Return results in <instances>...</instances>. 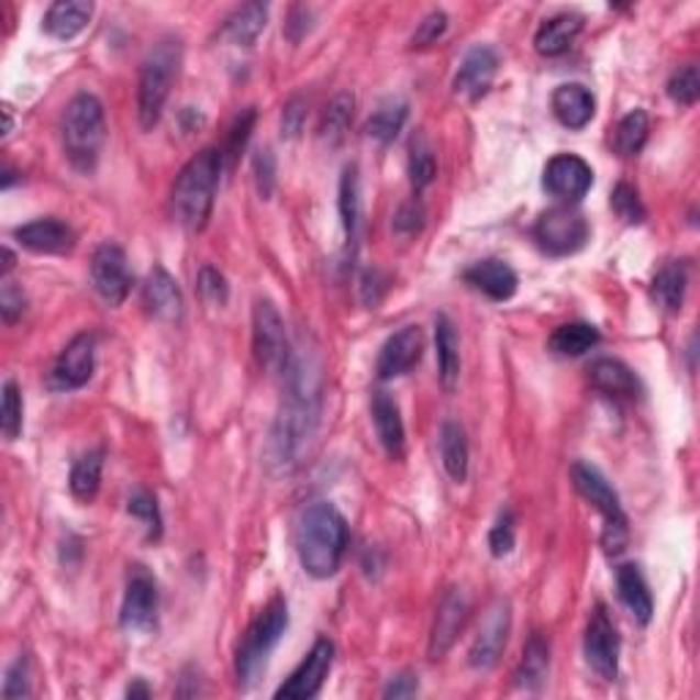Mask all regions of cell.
Here are the masks:
<instances>
[{"label":"cell","mask_w":700,"mask_h":700,"mask_svg":"<svg viewBox=\"0 0 700 700\" xmlns=\"http://www.w3.org/2000/svg\"><path fill=\"white\" fill-rule=\"evenodd\" d=\"M285 397L268 441V463L279 474L301 466L307 449L321 424L323 408V367L321 356L304 337L290 345L288 364L282 369Z\"/></svg>","instance_id":"1"},{"label":"cell","mask_w":700,"mask_h":700,"mask_svg":"<svg viewBox=\"0 0 700 700\" xmlns=\"http://www.w3.org/2000/svg\"><path fill=\"white\" fill-rule=\"evenodd\" d=\"M348 551V520L337 507L318 501L296 520V556L310 578L326 580L337 575Z\"/></svg>","instance_id":"2"},{"label":"cell","mask_w":700,"mask_h":700,"mask_svg":"<svg viewBox=\"0 0 700 700\" xmlns=\"http://www.w3.org/2000/svg\"><path fill=\"white\" fill-rule=\"evenodd\" d=\"M222 167H225V159H222V151L216 148H203L184 165L170 195L173 220L178 225L192 233L203 231L209 225L216 189H220Z\"/></svg>","instance_id":"3"},{"label":"cell","mask_w":700,"mask_h":700,"mask_svg":"<svg viewBox=\"0 0 700 700\" xmlns=\"http://www.w3.org/2000/svg\"><path fill=\"white\" fill-rule=\"evenodd\" d=\"M60 134H64V151L71 167L80 173H91L97 167L99 154H102L104 140H108L102 102L93 93H77L66 104Z\"/></svg>","instance_id":"4"},{"label":"cell","mask_w":700,"mask_h":700,"mask_svg":"<svg viewBox=\"0 0 700 700\" xmlns=\"http://www.w3.org/2000/svg\"><path fill=\"white\" fill-rule=\"evenodd\" d=\"M181 42L165 38L143 60L137 82V121L143 132H151L159 123L162 113H165L167 97H170V88L178 75V66H181Z\"/></svg>","instance_id":"5"},{"label":"cell","mask_w":700,"mask_h":700,"mask_svg":"<svg viewBox=\"0 0 700 700\" xmlns=\"http://www.w3.org/2000/svg\"><path fill=\"white\" fill-rule=\"evenodd\" d=\"M288 602H285V597H274L260 610V615L252 621L244 641H241L238 654H235V676H238L241 687H252L260 679V674L268 665V657H271V652L282 641L285 630H288Z\"/></svg>","instance_id":"6"},{"label":"cell","mask_w":700,"mask_h":700,"mask_svg":"<svg viewBox=\"0 0 700 700\" xmlns=\"http://www.w3.org/2000/svg\"><path fill=\"white\" fill-rule=\"evenodd\" d=\"M573 481L575 490L602 514L604 520V531H602V547L610 553V556H619L626 547V536H630V529H626V514L621 509L619 492L613 490L608 479L602 476V470H597L588 463H575L573 466Z\"/></svg>","instance_id":"7"},{"label":"cell","mask_w":700,"mask_h":700,"mask_svg":"<svg viewBox=\"0 0 700 700\" xmlns=\"http://www.w3.org/2000/svg\"><path fill=\"white\" fill-rule=\"evenodd\" d=\"M588 238H591L588 220L573 205H556L545 211L534 225V241L542 252L553 257L575 255L584 249Z\"/></svg>","instance_id":"8"},{"label":"cell","mask_w":700,"mask_h":700,"mask_svg":"<svg viewBox=\"0 0 700 700\" xmlns=\"http://www.w3.org/2000/svg\"><path fill=\"white\" fill-rule=\"evenodd\" d=\"M252 348L266 373H282L290 356V340L285 321L271 301H257L252 312Z\"/></svg>","instance_id":"9"},{"label":"cell","mask_w":700,"mask_h":700,"mask_svg":"<svg viewBox=\"0 0 700 700\" xmlns=\"http://www.w3.org/2000/svg\"><path fill=\"white\" fill-rule=\"evenodd\" d=\"M509 630H512V604H509V599L498 597L481 615L479 630H476L474 643H470V668L490 670L507 648Z\"/></svg>","instance_id":"10"},{"label":"cell","mask_w":700,"mask_h":700,"mask_svg":"<svg viewBox=\"0 0 700 700\" xmlns=\"http://www.w3.org/2000/svg\"><path fill=\"white\" fill-rule=\"evenodd\" d=\"M586 663L599 679L615 681L619 679V654H621V637L615 632V624L610 621L604 604H597L588 619L586 641H584Z\"/></svg>","instance_id":"11"},{"label":"cell","mask_w":700,"mask_h":700,"mask_svg":"<svg viewBox=\"0 0 700 700\" xmlns=\"http://www.w3.org/2000/svg\"><path fill=\"white\" fill-rule=\"evenodd\" d=\"M542 187L562 203H580L588 195V189L593 187V170L584 156L558 154L545 165Z\"/></svg>","instance_id":"12"},{"label":"cell","mask_w":700,"mask_h":700,"mask_svg":"<svg viewBox=\"0 0 700 700\" xmlns=\"http://www.w3.org/2000/svg\"><path fill=\"white\" fill-rule=\"evenodd\" d=\"M91 282L93 290L108 301L110 307H118L126 301L132 290V274H129L126 252L113 241H104L91 257Z\"/></svg>","instance_id":"13"},{"label":"cell","mask_w":700,"mask_h":700,"mask_svg":"<svg viewBox=\"0 0 700 700\" xmlns=\"http://www.w3.org/2000/svg\"><path fill=\"white\" fill-rule=\"evenodd\" d=\"M334 665V643L329 637H318L312 652L307 654L304 663L293 670L288 681L274 692L277 700H310L321 692L323 681L329 679Z\"/></svg>","instance_id":"14"},{"label":"cell","mask_w":700,"mask_h":700,"mask_svg":"<svg viewBox=\"0 0 700 700\" xmlns=\"http://www.w3.org/2000/svg\"><path fill=\"white\" fill-rule=\"evenodd\" d=\"M156 613H159L156 580L143 567H134L123 593L121 626L126 632H151L156 626Z\"/></svg>","instance_id":"15"},{"label":"cell","mask_w":700,"mask_h":700,"mask_svg":"<svg viewBox=\"0 0 700 700\" xmlns=\"http://www.w3.org/2000/svg\"><path fill=\"white\" fill-rule=\"evenodd\" d=\"M468 613H470V599L466 588L455 586L441 597L438 610H435L433 632H430V646H427L430 659H444L446 654H449V648L455 646L463 626H466Z\"/></svg>","instance_id":"16"},{"label":"cell","mask_w":700,"mask_h":700,"mask_svg":"<svg viewBox=\"0 0 700 700\" xmlns=\"http://www.w3.org/2000/svg\"><path fill=\"white\" fill-rule=\"evenodd\" d=\"M97 367V337L93 334H77L53 367V386L64 391L82 389L93 378Z\"/></svg>","instance_id":"17"},{"label":"cell","mask_w":700,"mask_h":700,"mask_svg":"<svg viewBox=\"0 0 700 700\" xmlns=\"http://www.w3.org/2000/svg\"><path fill=\"white\" fill-rule=\"evenodd\" d=\"M496 75H498V53L492 47H487V44H476V47L468 49L466 58H463L452 88H455V93L460 99L479 102V99L492 88Z\"/></svg>","instance_id":"18"},{"label":"cell","mask_w":700,"mask_h":700,"mask_svg":"<svg viewBox=\"0 0 700 700\" xmlns=\"http://www.w3.org/2000/svg\"><path fill=\"white\" fill-rule=\"evenodd\" d=\"M424 351V337L419 326H405L397 334H391L378 353L375 373L380 380H395L400 375H408L419 364Z\"/></svg>","instance_id":"19"},{"label":"cell","mask_w":700,"mask_h":700,"mask_svg":"<svg viewBox=\"0 0 700 700\" xmlns=\"http://www.w3.org/2000/svg\"><path fill=\"white\" fill-rule=\"evenodd\" d=\"M14 238L36 255H69L77 246V233L55 216H44V220L16 227Z\"/></svg>","instance_id":"20"},{"label":"cell","mask_w":700,"mask_h":700,"mask_svg":"<svg viewBox=\"0 0 700 700\" xmlns=\"http://www.w3.org/2000/svg\"><path fill=\"white\" fill-rule=\"evenodd\" d=\"M143 304L145 310H148V315L156 318V321L181 323L184 296L167 268L156 266L154 271L148 274V279H145L143 285Z\"/></svg>","instance_id":"21"},{"label":"cell","mask_w":700,"mask_h":700,"mask_svg":"<svg viewBox=\"0 0 700 700\" xmlns=\"http://www.w3.org/2000/svg\"><path fill=\"white\" fill-rule=\"evenodd\" d=\"M463 279L474 290L485 293L490 301H509L518 293V274L512 271V266L496 257H487V260L474 263Z\"/></svg>","instance_id":"22"},{"label":"cell","mask_w":700,"mask_h":700,"mask_svg":"<svg viewBox=\"0 0 700 700\" xmlns=\"http://www.w3.org/2000/svg\"><path fill=\"white\" fill-rule=\"evenodd\" d=\"M553 115L558 118V123L567 129H586L588 123L593 121V113H597V99L580 82H564L553 91Z\"/></svg>","instance_id":"23"},{"label":"cell","mask_w":700,"mask_h":700,"mask_svg":"<svg viewBox=\"0 0 700 700\" xmlns=\"http://www.w3.org/2000/svg\"><path fill=\"white\" fill-rule=\"evenodd\" d=\"M373 422L386 455L389 457L405 455V424H402L400 405H397V400L389 395V391H375L373 395Z\"/></svg>","instance_id":"24"},{"label":"cell","mask_w":700,"mask_h":700,"mask_svg":"<svg viewBox=\"0 0 700 700\" xmlns=\"http://www.w3.org/2000/svg\"><path fill=\"white\" fill-rule=\"evenodd\" d=\"M586 20L575 11H562L556 16H547L540 25L534 36V47L540 55H547V58H556V55H564L569 47L575 44V38L584 31Z\"/></svg>","instance_id":"25"},{"label":"cell","mask_w":700,"mask_h":700,"mask_svg":"<svg viewBox=\"0 0 700 700\" xmlns=\"http://www.w3.org/2000/svg\"><path fill=\"white\" fill-rule=\"evenodd\" d=\"M588 380L597 391L610 397H624V400H635L641 395V380L635 378L630 367L619 358H597L588 367Z\"/></svg>","instance_id":"26"},{"label":"cell","mask_w":700,"mask_h":700,"mask_svg":"<svg viewBox=\"0 0 700 700\" xmlns=\"http://www.w3.org/2000/svg\"><path fill=\"white\" fill-rule=\"evenodd\" d=\"M93 14V5L86 0H58L44 14V31L58 42H71L88 27Z\"/></svg>","instance_id":"27"},{"label":"cell","mask_w":700,"mask_h":700,"mask_svg":"<svg viewBox=\"0 0 700 700\" xmlns=\"http://www.w3.org/2000/svg\"><path fill=\"white\" fill-rule=\"evenodd\" d=\"M615 586H619V599L624 602V608L635 615L637 624H648L654 615V599L641 567H637V564H621V567L615 569Z\"/></svg>","instance_id":"28"},{"label":"cell","mask_w":700,"mask_h":700,"mask_svg":"<svg viewBox=\"0 0 700 700\" xmlns=\"http://www.w3.org/2000/svg\"><path fill=\"white\" fill-rule=\"evenodd\" d=\"M435 356H438V378L446 391L460 384V340L455 323L446 315L435 318Z\"/></svg>","instance_id":"29"},{"label":"cell","mask_w":700,"mask_h":700,"mask_svg":"<svg viewBox=\"0 0 700 700\" xmlns=\"http://www.w3.org/2000/svg\"><path fill=\"white\" fill-rule=\"evenodd\" d=\"M441 460H444L446 474L452 481L463 485L468 479V438L466 430L457 422H444L441 427Z\"/></svg>","instance_id":"30"},{"label":"cell","mask_w":700,"mask_h":700,"mask_svg":"<svg viewBox=\"0 0 700 700\" xmlns=\"http://www.w3.org/2000/svg\"><path fill=\"white\" fill-rule=\"evenodd\" d=\"M340 216H343L348 249H356L358 227H362V189H358V167L348 165L340 178Z\"/></svg>","instance_id":"31"},{"label":"cell","mask_w":700,"mask_h":700,"mask_svg":"<svg viewBox=\"0 0 700 700\" xmlns=\"http://www.w3.org/2000/svg\"><path fill=\"white\" fill-rule=\"evenodd\" d=\"M266 20L268 9L263 3L241 5L225 20V36L238 47H252L260 38V33L266 31Z\"/></svg>","instance_id":"32"},{"label":"cell","mask_w":700,"mask_h":700,"mask_svg":"<svg viewBox=\"0 0 700 700\" xmlns=\"http://www.w3.org/2000/svg\"><path fill=\"white\" fill-rule=\"evenodd\" d=\"M551 668V643L542 632H534L523 648V663L518 668V685L525 690H540Z\"/></svg>","instance_id":"33"},{"label":"cell","mask_w":700,"mask_h":700,"mask_svg":"<svg viewBox=\"0 0 700 700\" xmlns=\"http://www.w3.org/2000/svg\"><path fill=\"white\" fill-rule=\"evenodd\" d=\"M687 282H690V277H687L685 263H668L652 282L654 301L668 312H679L685 304Z\"/></svg>","instance_id":"34"},{"label":"cell","mask_w":700,"mask_h":700,"mask_svg":"<svg viewBox=\"0 0 700 700\" xmlns=\"http://www.w3.org/2000/svg\"><path fill=\"white\" fill-rule=\"evenodd\" d=\"M102 468H104V452H88L80 460L71 466L69 487L71 496L77 501L91 503L99 496V487H102Z\"/></svg>","instance_id":"35"},{"label":"cell","mask_w":700,"mask_h":700,"mask_svg":"<svg viewBox=\"0 0 700 700\" xmlns=\"http://www.w3.org/2000/svg\"><path fill=\"white\" fill-rule=\"evenodd\" d=\"M408 121V104L402 99H384L367 121V134L378 143H395Z\"/></svg>","instance_id":"36"},{"label":"cell","mask_w":700,"mask_h":700,"mask_svg":"<svg viewBox=\"0 0 700 700\" xmlns=\"http://www.w3.org/2000/svg\"><path fill=\"white\" fill-rule=\"evenodd\" d=\"M599 345V329L591 323H564L551 334V351L558 356H584Z\"/></svg>","instance_id":"37"},{"label":"cell","mask_w":700,"mask_h":700,"mask_svg":"<svg viewBox=\"0 0 700 700\" xmlns=\"http://www.w3.org/2000/svg\"><path fill=\"white\" fill-rule=\"evenodd\" d=\"M648 140L646 110H632L619 121L613 134V148L619 156H637Z\"/></svg>","instance_id":"38"},{"label":"cell","mask_w":700,"mask_h":700,"mask_svg":"<svg viewBox=\"0 0 700 700\" xmlns=\"http://www.w3.org/2000/svg\"><path fill=\"white\" fill-rule=\"evenodd\" d=\"M353 108H356V99H353L351 93H340V97H334L332 104L326 108V113H323L321 137L329 140L332 145L340 143L353 121Z\"/></svg>","instance_id":"39"},{"label":"cell","mask_w":700,"mask_h":700,"mask_svg":"<svg viewBox=\"0 0 700 700\" xmlns=\"http://www.w3.org/2000/svg\"><path fill=\"white\" fill-rule=\"evenodd\" d=\"M610 205H613L619 220H624L626 225H643L646 222V205H643L641 195H637V189L632 184L621 181L613 189V195H610Z\"/></svg>","instance_id":"40"},{"label":"cell","mask_w":700,"mask_h":700,"mask_svg":"<svg viewBox=\"0 0 700 700\" xmlns=\"http://www.w3.org/2000/svg\"><path fill=\"white\" fill-rule=\"evenodd\" d=\"M668 97L674 99L681 108H692L700 97V77H698V66L687 64L681 69L674 71V77L668 80Z\"/></svg>","instance_id":"41"},{"label":"cell","mask_w":700,"mask_h":700,"mask_svg":"<svg viewBox=\"0 0 700 700\" xmlns=\"http://www.w3.org/2000/svg\"><path fill=\"white\" fill-rule=\"evenodd\" d=\"M435 173H438V165H435L433 151L427 148V143H413L411 148V159H408V176H411V187L416 192L427 189L430 184L435 181Z\"/></svg>","instance_id":"42"},{"label":"cell","mask_w":700,"mask_h":700,"mask_svg":"<svg viewBox=\"0 0 700 700\" xmlns=\"http://www.w3.org/2000/svg\"><path fill=\"white\" fill-rule=\"evenodd\" d=\"M129 514L137 518L143 523L145 536L148 540H159L162 536V514L159 507H156V498L151 492L137 490L132 498H129Z\"/></svg>","instance_id":"43"},{"label":"cell","mask_w":700,"mask_h":700,"mask_svg":"<svg viewBox=\"0 0 700 700\" xmlns=\"http://www.w3.org/2000/svg\"><path fill=\"white\" fill-rule=\"evenodd\" d=\"M0 430L5 441H16L22 433V395L14 380L3 386V411H0Z\"/></svg>","instance_id":"44"},{"label":"cell","mask_w":700,"mask_h":700,"mask_svg":"<svg viewBox=\"0 0 700 700\" xmlns=\"http://www.w3.org/2000/svg\"><path fill=\"white\" fill-rule=\"evenodd\" d=\"M198 290L209 304L225 307L227 296H231V285H227L225 274L214 266H203L198 274Z\"/></svg>","instance_id":"45"},{"label":"cell","mask_w":700,"mask_h":700,"mask_svg":"<svg viewBox=\"0 0 700 700\" xmlns=\"http://www.w3.org/2000/svg\"><path fill=\"white\" fill-rule=\"evenodd\" d=\"M252 167H255V184L257 192H260L263 200H268L274 195V187H277V159L268 148H260L252 159Z\"/></svg>","instance_id":"46"},{"label":"cell","mask_w":700,"mask_h":700,"mask_svg":"<svg viewBox=\"0 0 700 700\" xmlns=\"http://www.w3.org/2000/svg\"><path fill=\"white\" fill-rule=\"evenodd\" d=\"M446 27H449V16H446V11H430V14L419 22L416 33H413L411 38V47H430V44H435L441 36H444Z\"/></svg>","instance_id":"47"},{"label":"cell","mask_w":700,"mask_h":700,"mask_svg":"<svg viewBox=\"0 0 700 700\" xmlns=\"http://www.w3.org/2000/svg\"><path fill=\"white\" fill-rule=\"evenodd\" d=\"M490 553L496 558L509 556L514 551V518L512 512H503L501 518L496 520V525L490 529Z\"/></svg>","instance_id":"48"},{"label":"cell","mask_w":700,"mask_h":700,"mask_svg":"<svg viewBox=\"0 0 700 700\" xmlns=\"http://www.w3.org/2000/svg\"><path fill=\"white\" fill-rule=\"evenodd\" d=\"M424 220H427V214H424V205L419 203V200H411V203L400 205V211L395 214L391 227H395V233H400V235H416V233H422Z\"/></svg>","instance_id":"49"},{"label":"cell","mask_w":700,"mask_h":700,"mask_svg":"<svg viewBox=\"0 0 700 700\" xmlns=\"http://www.w3.org/2000/svg\"><path fill=\"white\" fill-rule=\"evenodd\" d=\"M252 126H255V110L249 108L235 118L231 134H227V148L222 151V159H235V156L241 154V148H244L246 140H249Z\"/></svg>","instance_id":"50"},{"label":"cell","mask_w":700,"mask_h":700,"mask_svg":"<svg viewBox=\"0 0 700 700\" xmlns=\"http://www.w3.org/2000/svg\"><path fill=\"white\" fill-rule=\"evenodd\" d=\"M25 312V293L16 288L9 277H3V288H0V315L5 323H14L16 318Z\"/></svg>","instance_id":"51"},{"label":"cell","mask_w":700,"mask_h":700,"mask_svg":"<svg viewBox=\"0 0 700 700\" xmlns=\"http://www.w3.org/2000/svg\"><path fill=\"white\" fill-rule=\"evenodd\" d=\"M386 277L378 271V268H369V271L362 274V299L367 307H378L380 299L386 293Z\"/></svg>","instance_id":"52"},{"label":"cell","mask_w":700,"mask_h":700,"mask_svg":"<svg viewBox=\"0 0 700 700\" xmlns=\"http://www.w3.org/2000/svg\"><path fill=\"white\" fill-rule=\"evenodd\" d=\"M31 692V687H27V668L22 659H16L14 665L9 668V674H5V685H3V696L5 698H22Z\"/></svg>","instance_id":"53"},{"label":"cell","mask_w":700,"mask_h":700,"mask_svg":"<svg viewBox=\"0 0 700 700\" xmlns=\"http://www.w3.org/2000/svg\"><path fill=\"white\" fill-rule=\"evenodd\" d=\"M419 692V676L413 674H400L397 679L389 681V687L384 690V698H411Z\"/></svg>","instance_id":"54"},{"label":"cell","mask_w":700,"mask_h":700,"mask_svg":"<svg viewBox=\"0 0 700 700\" xmlns=\"http://www.w3.org/2000/svg\"><path fill=\"white\" fill-rule=\"evenodd\" d=\"M301 121H304V110H301L299 99H293V102L288 104V110H285V115H282V134H288V137H296V134L301 132Z\"/></svg>","instance_id":"55"},{"label":"cell","mask_w":700,"mask_h":700,"mask_svg":"<svg viewBox=\"0 0 700 700\" xmlns=\"http://www.w3.org/2000/svg\"><path fill=\"white\" fill-rule=\"evenodd\" d=\"M126 696H129V698H148V696H151V690H148V687H145V685H143V681H140V679H137V681H134V685H132V687H129V690H126Z\"/></svg>","instance_id":"56"},{"label":"cell","mask_w":700,"mask_h":700,"mask_svg":"<svg viewBox=\"0 0 700 700\" xmlns=\"http://www.w3.org/2000/svg\"><path fill=\"white\" fill-rule=\"evenodd\" d=\"M3 115H5L3 137H9V134H11V129H14V115H11V108H9V104H5V108H3Z\"/></svg>","instance_id":"57"}]
</instances>
